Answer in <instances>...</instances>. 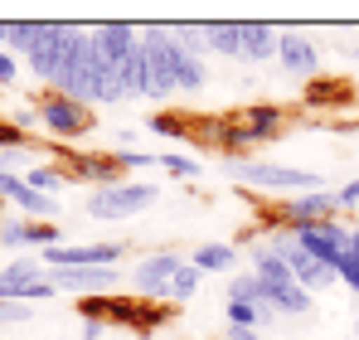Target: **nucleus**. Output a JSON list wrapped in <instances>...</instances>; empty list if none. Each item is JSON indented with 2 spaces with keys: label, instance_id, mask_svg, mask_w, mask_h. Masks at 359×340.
Masks as SVG:
<instances>
[{
  "label": "nucleus",
  "instance_id": "f257e3e1",
  "mask_svg": "<svg viewBox=\"0 0 359 340\" xmlns=\"http://www.w3.org/2000/svg\"><path fill=\"white\" fill-rule=\"evenodd\" d=\"M224 170L248 185V190H267V195H311V190H325V180L316 170H297V166H277V161H224Z\"/></svg>",
  "mask_w": 359,
  "mask_h": 340
},
{
  "label": "nucleus",
  "instance_id": "f03ea898",
  "mask_svg": "<svg viewBox=\"0 0 359 340\" xmlns=\"http://www.w3.org/2000/svg\"><path fill=\"white\" fill-rule=\"evenodd\" d=\"M156 200H161V190H156L151 180H141V175L126 180V175H121L117 185L88 190V214L102 219V224H117V219H136V214H146Z\"/></svg>",
  "mask_w": 359,
  "mask_h": 340
},
{
  "label": "nucleus",
  "instance_id": "7ed1b4c3",
  "mask_svg": "<svg viewBox=\"0 0 359 340\" xmlns=\"http://www.w3.org/2000/svg\"><path fill=\"white\" fill-rule=\"evenodd\" d=\"M34 112H39V131H49L54 141H83V136L93 131V107L63 98L54 88H44V93L34 98Z\"/></svg>",
  "mask_w": 359,
  "mask_h": 340
},
{
  "label": "nucleus",
  "instance_id": "20e7f679",
  "mask_svg": "<svg viewBox=\"0 0 359 340\" xmlns=\"http://www.w3.org/2000/svg\"><path fill=\"white\" fill-rule=\"evenodd\" d=\"M180 268H184V258H180L175 248H156V253L136 258V268L126 273V282H131V292L141 301H170V287H175Z\"/></svg>",
  "mask_w": 359,
  "mask_h": 340
},
{
  "label": "nucleus",
  "instance_id": "39448f33",
  "mask_svg": "<svg viewBox=\"0 0 359 340\" xmlns=\"http://www.w3.org/2000/svg\"><path fill=\"white\" fill-rule=\"evenodd\" d=\"M49 296H59L54 282H49V268H44V258L34 253V258H15V263H5L0 268V301H49Z\"/></svg>",
  "mask_w": 359,
  "mask_h": 340
},
{
  "label": "nucleus",
  "instance_id": "423d86ee",
  "mask_svg": "<svg viewBox=\"0 0 359 340\" xmlns=\"http://www.w3.org/2000/svg\"><path fill=\"white\" fill-rule=\"evenodd\" d=\"M83 30L78 25H39V39H34V49L25 54V63H29V73L34 78H44V83H54L63 68V58H68V49H73V39H78Z\"/></svg>",
  "mask_w": 359,
  "mask_h": 340
},
{
  "label": "nucleus",
  "instance_id": "0eeeda50",
  "mask_svg": "<svg viewBox=\"0 0 359 340\" xmlns=\"http://www.w3.org/2000/svg\"><path fill=\"white\" fill-rule=\"evenodd\" d=\"M297 243L306 248V258H316V263H325L330 273H335V263L345 258V248H350V224H340V219H320V224H297Z\"/></svg>",
  "mask_w": 359,
  "mask_h": 340
},
{
  "label": "nucleus",
  "instance_id": "6e6552de",
  "mask_svg": "<svg viewBox=\"0 0 359 340\" xmlns=\"http://www.w3.org/2000/svg\"><path fill=\"white\" fill-rule=\"evenodd\" d=\"M320 219H340L335 190H311V195H287L272 214V228H297V224H320Z\"/></svg>",
  "mask_w": 359,
  "mask_h": 340
},
{
  "label": "nucleus",
  "instance_id": "1a4fd4ad",
  "mask_svg": "<svg viewBox=\"0 0 359 340\" xmlns=\"http://www.w3.org/2000/svg\"><path fill=\"white\" fill-rule=\"evenodd\" d=\"M49 282H54V292H73L78 301L112 296L121 287V268H49Z\"/></svg>",
  "mask_w": 359,
  "mask_h": 340
},
{
  "label": "nucleus",
  "instance_id": "9d476101",
  "mask_svg": "<svg viewBox=\"0 0 359 340\" xmlns=\"http://www.w3.org/2000/svg\"><path fill=\"white\" fill-rule=\"evenodd\" d=\"M121 253H126L121 243H59L39 258L44 268H117Z\"/></svg>",
  "mask_w": 359,
  "mask_h": 340
},
{
  "label": "nucleus",
  "instance_id": "9b49d317",
  "mask_svg": "<svg viewBox=\"0 0 359 340\" xmlns=\"http://www.w3.org/2000/svg\"><path fill=\"white\" fill-rule=\"evenodd\" d=\"M277 63L292 73V78H316L320 73V49H316V39L306 34V30H282V39H277Z\"/></svg>",
  "mask_w": 359,
  "mask_h": 340
},
{
  "label": "nucleus",
  "instance_id": "f8f14e48",
  "mask_svg": "<svg viewBox=\"0 0 359 340\" xmlns=\"http://www.w3.org/2000/svg\"><path fill=\"white\" fill-rule=\"evenodd\" d=\"M88 39H93V54L102 58V63H112V68H121L126 58L136 54V44H141V30L136 25H93L88 30Z\"/></svg>",
  "mask_w": 359,
  "mask_h": 340
},
{
  "label": "nucleus",
  "instance_id": "ddd939ff",
  "mask_svg": "<svg viewBox=\"0 0 359 340\" xmlns=\"http://www.w3.org/2000/svg\"><path fill=\"white\" fill-rule=\"evenodd\" d=\"M63 175H73V180H83V185H93V190L117 185V180H121V170H117V161H112V151H83V156L63 161Z\"/></svg>",
  "mask_w": 359,
  "mask_h": 340
},
{
  "label": "nucleus",
  "instance_id": "4468645a",
  "mask_svg": "<svg viewBox=\"0 0 359 340\" xmlns=\"http://www.w3.org/2000/svg\"><path fill=\"white\" fill-rule=\"evenodd\" d=\"M189 263L199 268V273H219V277H233L243 263V248L238 243H199L194 253H189Z\"/></svg>",
  "mask_w": 359,
  "mask_h": 340
},
{
  "label": "nucleus",
  "instance_id": "2eb2a0df",
  "mask_svg": "<svg viewBox=\"0 0 359 340\" xmlns=\"http://www.w3.org/2000/svg\"><path fill=\"white\" fill-rule=\"evenodd\" d=\"M267 292V306L277 311V316H306L311 311V292L297 282V277H282V282H262Z\"/></svg>",
  "mask_w": 359,
  "mask_h": 340
},
{
  "label": "nucleus",
  "instance_id": "dca6fc26",
  "mask_svg": "<svg viewBox=\"0 0 359 340\" xmlns=\"http://www.w3.org/2000/svg\"><path fill=\"white\" fill-rule=\"evenodd\" d=\"M277 39H282V30H272L262 20H248L243 25V63H272L277 58Z\"/></svg>",
  "mask_w": 359,
  "mask_h": 340
},
{
  "label": "nucleus",
  "instance_id": "f3484780",
  "mask_svg": "<svg viewBox=\"0 0 359 340\" xmlns=\"http://www.w3.org/2000/svg\"><path fill=\"white\" fill-rule=\"evenodd\" d=\"M117 83H121L126 98H151V58H146L141 44H136V54L117 68Z\"/></svg>",
  "mask_w": 359,
  "mask_h": 340
},
{
  "label": "nucleus",
  "instance_id": "a211bd4d",
  "mask_svg": "<svg viewBox=\"0 0 359 340\" xmlns=\"http://www.w3.org/2000/svg\"><path fill=\"white\" fill-rule=\"evenodd\" d=\"M204 49L219 58H243V25H233V20L204 25Z\"/></svg>",
  "mask_w": 359,
  "mask_h": 340
},
{
  "label": "nucleus",
  "instance_id": "6ab92c4d",
  "mask_svg": "<svg viewBox=\"0 0 359 340\" xmlns=\"http://www.w3.org/2000/svg\"><path fill=\"white\" fill-rule=\"evenodd\" d=\"M229 301H252V306H267V292L257 282V273L252 268H238L233 277H229ZM272 311V306H267Z\"/></svg>",
  "mask_w": 359,
  "mask_h": 340
},
{
  "label": "nucleus",
  "instance_id": "aec40b11",
  "mask_svg": "<svg viewBox=\"0 0 359 340\" xmlns=\"http://www.w3.org/2000/svg\"><path fill=\"white\" fill-rule=\"evenodd\" d=\"M39 25L44 20H10V39H5V49L15 58H25L29 49H34V39H39Z\"/></svg>",
  "mask_w": 359,
  "mask_h": 340
},
{
  "label": "nucleus",
  "instance_id": "412c9836",
  "mask_svg": "<svg viewBox=\"0 0 359 340\" xmlns=\"http://www.w3.org/2000/svg\"><path fill=\"white\" fill-rule=\"evenodd\" d=\"M335 277L359 296V224H350V248H345V258L335 263Z\"/></svg>",
  "mask_w": 359,
  "mask_h": 340
},
{
  "label": "nucleus",
  "instance_id": "4be33fe9",
  "mask_svg": "<svg viewBox=\"0 0 359 340\" xmlns=\"http://www.w3.org/2000/svg\"><path fill=\"white\" fill-rule=\"evenodd\" d=\"M29 190H39V195H49L54 200V190H63L68 185V175H63V166H29Z\"/></svg>",
  "mask_w": 359,
  "mask_h": 340
},
{
  "label": "nucleus",
  "instance_id": "5701e85b",
  "mask_svg": "<svg viewBox=\"0 0 359 340\" xmlns=\"http://www.w3.org/2000/svg\"><path fill=\"white\" fill-rule=\"evenodd\" d=\"M199 282H204V273H199V268L184 258V268L175 273V287H170V306H184V301L199 292Z\"/></svg>",
  "mask_w": 359,
  "mask_h": 340
},
{
  "label": "nucleus",
  "instance_id": "b1692460",
  "mask_svg": "<svg viewBox=\"0 0 359 340\" xmlns=\"http://www.w3.org/2000/svg\"><path fill=\"white\" fill-rule=\"evenodd\" d=\"M204 83H209L204 58H189V54H184V63H180V73H175V93H199Z\"/></svg>",
  "mask_w": 359,
  "mask_h": 340
},
{
  "label": "nucleus",
  "instance_id": "393cba45",
  "mask_svg": "<svg viewBox=\"0 0 359 340\" xmlns=\"http://www.w3.org/2000/svg\"><path fill=\"white\" fill-rule=\"evenodd\" d=\"M161 170L175 175V180H199V161L184 156V151H161Z\"/></svg>",
  "mask_w": 359,
  "mask_h": 340
},
{
  "label": "nucleus",
  "instance_id": "a878e982",
  "mask_svg": "<svg viewBox=\"0 0 359 340\" xmlns=\"http://www.w3.org/2000/svg\"><path fill=\"white\" fill-rule=\"evenodd\" d=\"M146 126H151L156 136H170V141H184V136H189V122H184V117H170V112H151Z\"/></svg>",
  "mask_w": 359,
  "mask_h": 340
},
{
  "label": "nucleus",
  "instance_id": "bb28decb",
  "mask_svg": "<svg viewBox=\"0 0 359 340\" xmlns=\"http://www.w3.org/2000/svg\"><path fill=\"white\" fill-rule=\"evenodd\" d=\"M112 161H117V170H161V151H112Z\"/></svg>",
  "mask_w": 359,
  "mask_h": 340
},
{
  "label": "nucleus",
  "instance_id": "cd10ccee",
  "mask_svg": "<svg viewBox=\"0 0 359 340\" xmlns=\"http://www.w3.org/2000/svg\"><path fill=\"white\" fill-rule=\"evenodd\" d=\"M0 248H29V219H0Z\"/></svg>",
  "mask_w": 359,
  "mask_h": 340
},
{
  "label": "nucleus",
  "instance_id": "c85d7f7f",
  "mask_svg": "<svg viewBox=\"0 0 359 340\" xmlns=\"http://www.w3.org/2000/svg\"><path fill=\"white\" fill-rule=\"evenodd\" d=\"M5 122L25 136V131H34V126H39V112H34V103H29V107H10V112H5Z\"/></svg>",
  "mask_w": 359,
  "mask_h": 340
},
{
  "label": "nucleus",
  "instance_id": "c756f323",
  "mask_svg": "<svg viewBox=\"0 0 359 340\" xmlns=\"http://www.w3.org/2000/svg\"><path fill=\"white\" fill-rule=\"evenodd\" d=\"M335 204H340V214L359 209V175H355V180H345V185L335 190Z\"/></svg>",
  "mask_w": 359,
  "mask_h": 340
},
{
  "label": "nucleus",
  "instance_id": "7c9ffc66",
  "mask_svg": "<svg viewBox=\"0 0 359 340\" xmlns=\"http://www.w3.org/2000/svg\"><path fill=\"white\" fill-rule=\"evenodd\" d=\"M15 146H25V136H20V131L5 122V112H0V156H5V151H15Z\"/></svg>",
  "mask_w": 359,
  "mask_h": 340
},
{
  "label": "nucleus",
  "instance_id": "2f4dec72",
  "mask_svg": "<svg viewBox=\"0 0 359 340\" xmlns=\"http://www.w3.org/2000/svg\"><path fill=\"white\" fill-rule=\"evenodd\" d=\"M15 78H20V58L10 54V49H0V88L15 83Z\"/></svg>",
  "mask_w": 359,
  "mask_h": 340
},
{
  "label": "nucleus",
  "instance_id": "473e14b6",
  "mask_svg": "<svg viewBox=\"0 0 359 340\" xmlns=\"http://www.w3.org/2000/svg\"><path fill=\"white\" fill-rule=\"evenodd\" d=\"M107 336V321H83V340H102Z\"/></svg>",
  "mask_w": 359,
  "mask_h": 340
},
{
  "label": "nucleus",
  "instance_id": "72a5a7b5",
  "mask_svg": "<svg viewBox=\"0 0 359 340\" xmlns=\"http://www.w3.org/2000/svg\"><path fill=\"white\" fill-rule=\"evenodd\" d=\"M229 340H262V331H252V326H229Z\"/></svg>",
  "mask_w": 359,
  "mask_h": 340
},
{
  "label": "nucleus",
  "instance_id": "f704fd0d",
  "mask_svg": "<svg viewBox=\"0 0 359 340\" xmlns=\"http://www.w3.org/2000/svg\"><path fill=\"white\" fill-rule=\"evenodd\" d=\"M5 39H10V20H0V49H5Z\"/></svg>",
  "mask_w": 359,
  "mask_h": 340
},
{
  "label": "nucleus",
  "instance_id": "c9c22d12",
  "mask_svg": "<svg viewBox=\"0 0 359 340\" xmlns=\"http://www.w3.org/2000/svg\"><path fill=\"white\" fill-rule=\"evenodd\" d=\"M350 58H359V44H350Z\"/></svg>",
  "mask_w": 359,
  "mask_h": 340
},
{
  "label": "nucleus",
  "instance_id": "e433bc0d",
  "mask_svg": "<svg viewBox=\"0 0 359 340\" xmlns=\"http://www.w3.org/2000/svg\"><path fill=\"white\" fill-rule=\"evenodd\" d=\"M355 340H359V321H355Z\"/></svg>",
  "mask_w": 359,
  "mask_h": 340
}]
</instances>
